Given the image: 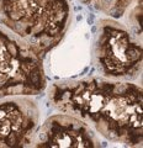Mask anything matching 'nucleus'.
Wrapping results in <instances>:
<instances>
[{"label":"nucleus","mask_w":143,"mask_h":148,"mask_svg":"<svg viewBox=\"0 0 143 148\" xmlns=\"http://www.w3.org/2000/svg\"><path fill=\"white\" fill-rule=\"evenodd\" d=\"M46 88L42 61L30 46L0 27V99L36 95Z\"/></svg>","instance_id":"3"},{"label":"nucleus","mask_w":143,"mask_h":148,"mask_svg":"<svg viewBox=\"0 0 143 148\" xmlns=\"http://www.w3.org/2000/svg\"><path fill=\"white\" fill-rule=\"evenodd\" d=\"M40 110L32 100L15 98L0 101V148H20L32 142Z\"/></svg>","instance_id":"5"},{"label":"nucleus","mask_w":143,"mask_h":148,"mask_svg":"<svg viewBox=\"0 0 143 148\" xmlns=\"http://www.w3.org/2000/svg\"><path fill=\"white\" fill-rule=\"evenodd\" d=\"M49 100L58 110L90 122L106 140L141 146V86L90 78L54 84L49 90Z\"/></svg>","instance_id":"1"},{"label":"nucleus","mask_w":143,"mask_h":148,"mask_svg":"<svg viewBox=\"0 0 143 148\" xmlns=\"http://www.w3.org/2000/svg\"><path fill=\"white\" fill-rule=\"evenodd\" d=\"M94 58L105 77L131 79L141 72L142 46L133 41L130 32L120 22L105 18L99 22Z\"/></svg>","instance_id":"4"},{"label":"nucleus","mask_w":143,"mask_h":148,"mask_svg":"<svg viewBox=\"0 0 143 148\" xmlns=\"http://www.w3.org/2000/svg\"><path fill=\"white\" fill-rule=\"evenodd\" d=\"M69 22L68 0H0V24L40 57L61 42Z\"/></svg>","instance_id":"2"},{"label":"nucleus","mask_w":143,"mask_h":148,"mask_svg":"<svg viewBox=\"0 0 143 148\" xmlns=\"http://www.w3.org/2000/svg\"><path fill=\"white\" fill-rule=\"evenodd\" d=\"M86 5H93L101 12L110 15L111 17L122 16L127 10L132 0H80Z\"/></svg>","instance_id":"7"},{"label":"nucleus","mask_w":143,"mask_h":148,"mask_svg":"<svg viewBox=\"0 0 143 148\" xmlns=\"http://www.w3.org/2000/svg\"><path fill=\"white\" fill-rule=\"evenodd\" d=\"M35 147L93 148L100 142L89 126L73 115H54L44 121L37 133Z\"/></svg>","instance_id":"6"}]
</instances>
